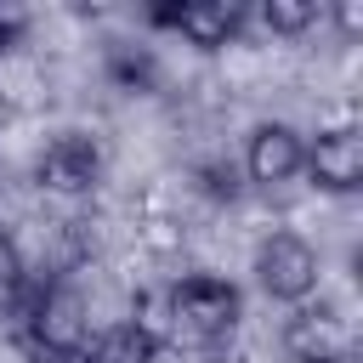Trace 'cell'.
<instances>
[{"label":"cell","instance_id":"1","mask_svg":"<svg viewBox=\"0 0 363 363\" xmlns=\"http://www.w3.org/2000/svg\"><path fill=\"white\" fill-rule=\"evenodd\" d=\"M238 318H244L238 284H227V278H216V272H187V278H176V284L164 289L159 318H147V323L159 329L164 346L193 352V357H210V352H221V346L233 340Z\"/></svg>","mask_w":363,"mask_h":363},{"label":"cell","instance_id":"2","mask_svg":"<svg viewBox=\"0 0 363 363\" xmlns=\"http://www.w3.org/2000/svg\"><path fill=\"white\" fill-rule=\"evenodd\" d=\"M23 340L40 363L57 357H79L91 346V306L68 278H40L23 289Z\"/></svg>","mask_w":363,"mask_h":363},{"label":"cell","instance_id":"3","mask_svg":"<svg viewBox=\"0 0 363 363\" xmlns=\"http://www.w3.org/2000/svg\"><path fill=\"white\" fill-rule=\"evenodd\" d=\"M318 272H323V267H318V250H312L301 233H289V227H278V233H267V238L255 244V284H261V295L278 301V306L312 301Z\"/></svg>","mask_w":363,"mask_h":363},{"label":"cell","instance_id":"4","mask_svg":"<svg viewBox=\"0 0 363 363\" xmlns=\"http://www.w3.org/2000/svg\"><path fill=\"white\" fill-rule=\"evenodd\" d=\"M278 346H284L289 363H352L357 335H352V323H346L335 306H312V301H301V306L284 318Z\"/></svg>","mask_w":363,"mask_h":363},{"label":"cell","instance_id":"5","mask_svg":"<svg viewBox=\"0 0 363 363\" xmlns=\"http://www.w3.org/2000/svg\"><path fill=\"white\" fill-rule=\"evenodd\" d=\"M244 6L238 0H170V6H153L147 11V23L153 28H170V34H182L187 45H199V51H221V45H233L238 34H244Z\"/></svg>","mask_w":363,"mask_h":363},{"label":"cell","instance_id":"6","mask_svg":"<svg viewBox=\"0 0 363 363\" xmlns=\"http://www.w3.org/2000/svg\"><path fill=\"white\" fill-rule=\"evenodd\" d=\"M34 182H40L45 193H57V199H79V193H91V187L102 182V147H96L85 130H62V136H51V142L40 147Z\"/></svg>","mask_w":363,"mask_h":363},{"label":"cell","instance_id":"7","mask_svg":"<svg viewBox=\"0 0 363 363\" xmlns=\"http://www.w3.org/2000/svg\"><path fill=\"white\" fill-rule=\"evenodd\" d=\"M306 164V136L284 119H261L244 136V176L255 187H289Z\"/></svg>","mask_w":363,"mask_h":363},{"label":"cell","instance_id":"8","mask_svg":"<svg viewBox=\"0 0 363 363\" xmlns=\"http://www.w3.org/2000/svg\"><path fill=\"white\" fill-rule=\"evenodd\" d=\"M301 176H312L323 193H357V187H363V130H357V125L318 130V136L306 142Z\"/></svg>","mask_w":363,"mask_h":363},{"label":"cell","instance_id":"9","mask_svg":"<svg viewBox=\"0 0 363 363\" xmlns=\"http://www.w3.org/2000/svg\"><path fill=\"white\" fill-rule=\"evenodd\" d=\"M159 352H164V340L147 318H119L102 335H91L85 363H159Z\"/></svg>","mask_w":363,"mask_h":363},{"label":"cell","instance_id":"10","mask_svg":"<svg viewBox=\"0 0 363 363\" xmlns=\"http://www.w3.org/2000/svg\"><path fill=\"white\" fill-rule=\"evenodd\" d=\"M108 79H113L119 91H153L159 62H153V51H147V45L113 40V45H108Z\"/></svg>","mask_w":363,"mask_h":363},{"label":"cell","instance_id":"11","mask_svg":"<svg viewBox=\"0 0 363 363\" xmlns=\"http://www.w3.org/2000/svg\"><path fill=\"white\" fill-rule=\"evenodd\" d=\"M261 28H272V34H306L318 17H323V6L318 0H261Z\"/></svg>","mask_w":363,"mask_h":363},{"label":"cell","instance_id":"12","mask_svg":"<svg viewBox=\"0 0 363 363\" xmlns=\"http://www.w3.org/2000/svg\"><path fill=\"white\" fill-rule=\"evenodd\" d=\"M28 289V261H23V244L0 227V312H11Z\"/></svg>","mask_w":363,"mask_h":363},{"label":"cell","instance_id":"13","mask_svg":"<svg viewBox=\"0 0 363 363\" xmlns=\"http://www.w3.org/2000/svg\"><path fill=\"white\" fill-rule=\"evenodd\" d=\"M17 40H23V17H17V11H6V6H0V57H6V51H11V45H17Z\"/></svg>","mask_w":363,"mask_h":363}]
</instances>
